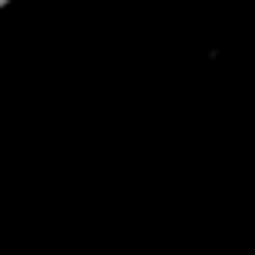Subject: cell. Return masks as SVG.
<instances>
[]
</instances>
